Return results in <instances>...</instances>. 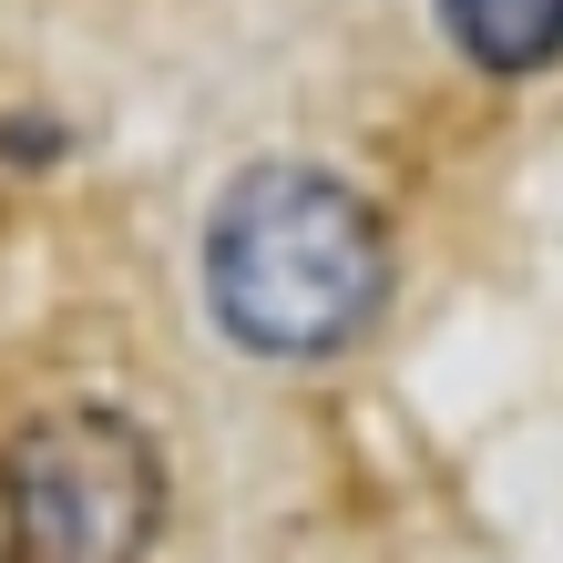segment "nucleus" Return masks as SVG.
<instances>
[{"label": "nucleus", "instance_id": "7ed1b4c3", "mask_svg": "<svg viewBox=\"0 0 563 563\" xmlns=\"http://www.w3.org/2000/svg\"><path fill=\"white\" fill-rule=\"evenodd\" d=\"M441 21L482 73H543L563 52V0H441Z\"/></svg>", "mask_w": 563, "mask_h": 563}, {"label": "nucleus", "instance_id": "f03ea898", "mask_svg": "<svg viewBox=\"0 0 563 563\" xmlns=\"http://www.w3.org/2000/svg\"><path fill=\"white\" fill-rule=\"evenodd\" d=\"M21 563H134L164 522V461L123 410L62 400L11 451Z\"/></svg>", "mask_w": 563, "mask_h": 563}, {"label": "nucleus", "instance_id": "f257e3e1", "mask_svg": "<svg viewBox=\"0 0 563 563\" xmlns=\"http://www.w3.org/2000/svg\"><path fill=\"white\" fill-rule=\"evenodd\" d=\"M389 297V225L349 175L246 164L206 216V308L256 358H328Z\"/></svg>", "mask_w": 563, "mask_h": 563}]
</instances>
